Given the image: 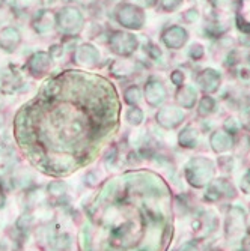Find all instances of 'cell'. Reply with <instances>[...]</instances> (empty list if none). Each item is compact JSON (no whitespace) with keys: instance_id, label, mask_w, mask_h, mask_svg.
<instances>
[{"instance_id":"9","label":"cell","mask_w":250,"mask_h":251,"mask_svg":"<svg viewBox=\"0 0 250 251\" xmlns=\"http://www.w3.org/2000/svg\"><path fill=\"white\" fill-rule=\"evenodd\" d=\"M165 42L167 47H179V45H183L187 39V33L183 30V29H179V27H172L169 29L165 36H163Z\"/></svg>"},{"instance_id":"6","label":"cell","mask_w":250,"mask_h":251,"mask_svg":"<svg viewBox=\"0 0 250 251\" xmlns=\"http://www.w3.org/2000/svg\"><path fill=\"white\" fill-rule=\"evenodd\" d=\"M21 44V33L15 27H5L0 30V49L6 53H14Z\"/></svg>"},{"instance_id":"1","label":"cell","mask_w":250,"mask_h":251,"mask_svg":"<svg viewBox=\"0 0 250 251\" xmlns=\"http://www.w3.org/2000/svg\"><path fill=\"white\" fill-rule=\"evenodd\" d=\"M116 20L122 27L130 29V30H138L143 27L145 14L138 5L122 3L116 9Z\"/></svg>"},{"instance_id":"2","label":"cell","mask_w":250,"mask_h":251,"mask_svg":"<svg viewBox=\"0 0 250 251\" xmlns=\"http://www.w3.org/2000/svg\"><path fill=\"white\" fill-rule=\"evenodd\" d=\"M83 15L74 6H65L56 15V25L63 33L74 35L82 30L83 27Z\"/></svg>"},{"instance_id":"3","label":"cell","mask_w":250,"mask_h":251,"mask_svg":"<svg viewBox=\"0 0 250 251\" xmlns=\"http://www.w3.org/2000/svg\"><path fill=\"white\" fill-rule=\"evenodd\" d=\"M138 44H139L138 38L133 33H127V32H113L109 39L111 51L122 57L131 56L136 51V49H138Z\"/></svg>"},{"instance_id":"10","label":"cell","mask_w":250,"mask_h":251,"mask_svg":"<svg viewBox=\"0 0 250 251\" xmlns=\"http://www.w3.org/2000/svg\"><path fill=\"white\" fill-rule=\"evenodd\" d=\"M110 73L116 77H125L133 73V63L128 60H116L110 66Z\"/></svg>"},{"instance_id":"4","label":"cell","mask_w":250,"mask_h":251,"mask_svg":"<svg viewBox=\"0 0 250 251\" xmlns=\"http://www.w3.org/2000/svg\"><path fill=\"white\" fill-rule=\"evenodd\" d=\"M50 68H52V56L44 51L35 53L33 56H30L28 62V71L36 78L44 77L50 71Z\"/></svg>"},{"instance_id":"7","label":"cell","mask_w":250,"mask_h":251,"mask_svg":"<svg viewBox=\"0 0 250 251\" xmlns=\"http://www.w3.org/2000/svg\"><path fill=\"white\" fill-rule=\"evenodd\" d=\"M145 97H146L148 104L155 107L166 100V89L160 81L151 80V81H148V84L145 87Z\"/></svg>"},{"instance_id":"12","label":"cell","mask_w":250,"mask_h":251,"mask_svg":"<svg viewBox=\"0 0 250 251\" xmlns=\"http://www.w3.org/2000/svg\"><path fill=\"white\" fill-rule=\"evenodd\" d=\"M124 98H125V101H127L130 105L138 104L139 100H140V90H139V87H138V86H130V87L125 90Z\"/></svg>"},{"instance_id":"14","label":"cell","mask_w":250,"mask_h":251,"mask_svg":"<svg viewBox=\"0 0 250 251\" xmlns=\"http://www.w3.org/2000/svg\"><path fill=\"white\" fill-rule=\"evenodd\" d=\"M139 2H142L145 6H152V5H155L157 0H139Z\"/></svg>"},{"instance_id":"15","label":"cell","mask_w":250,"mask_h":251,"mask_svg":"<svg viewBox=\"0 0 250 251\" xmlns=\"http://www.w3.org/2000/svg\"><path fill=\"white\" fill-rule=\"evenodd\" d=\"M3 126V116H2V113H0V128Z\"/></svg>"},{"instance_id":"13","label":"cell","mask_w":250,"mask_h":251,"mask_svg":"<svg viewBox=\"0 0 250 251\" xmlns=\"http://www.w3.org/2000/svg\"><path fill=\"white\" fill-rule=\"evenodd\" d=\"M39 0H14V8L18 11H29L32 9Z\"/></svg>"},{"instance_id":"11","label":"cell","mask_w":250,"mask_h":251,"mask_svg":"<svg viewBox=\"0 0 250 251\" xmlns=\"http://www.w3.org/2000/svg\"><path fill=\"white\" fill-rule=\"evenodd\" d=\"M125 119H127V122L130 124V125H133V126H139L140 124H142V121H143V111L140 110V108H138V107H131V108H128L127 110V113H125Z\"/></svg>"},{"instance_id":"8","label":"cell","mask_w":250,"mask_h":251,"mask_svg":"<svg viewBox=\"0 0 250 251\" xmlns=\"http://www.w3.org/2000/svg\"><path fill=\"white\" fill-rule=\"evenodd\" d=\"M53 26H55V17L49 11H41L33 21V27L38 33H47L53 29Z\"/></svg>"},{"instance_id":"5","label":"cell","mask_w":250,"mask_h":251,"mask_svg":"<svg viewBox=\"0 0 250 251\" xmlns=\"http://www.w3.org/2000/svg\"><path fill=\"white\" fill-rule=\"evenodd\" d=\"M74 59L79 65L86 66V68H92L100 62V51L90 44H83L76 50Z\"/></svg>"}]
</instances>
